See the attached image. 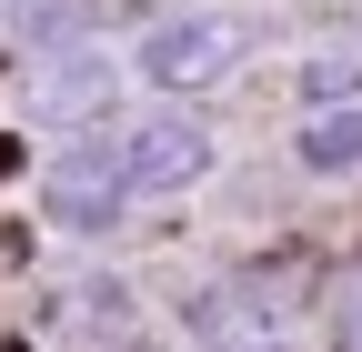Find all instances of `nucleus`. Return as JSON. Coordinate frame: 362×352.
<instances>
[{
  "label": "nucleus",
  "instance_id": "obj_1",
  "mask_svg": "<svg viewBox=\"0 0 362 352\" xmlns=\"http://www.w3.org/2000/svg\"><path fill=\"white\" fill-rule=\"evenodd\" d=\"M131 161H121V141H101V131H71V141L51 151V171H40V211H51L61 232H121V211H131Z\"/></svg>",
  "mask_w": 362,
  "mask_h": 352
},
{
  "label": "nucleus",
  "instance_id": "obj_2",
  "mask_svg": "<svg viewBox=\"0 0 362 352\" xmlns=\"http://www.w3.org/2000/svg\"><path fill=\"white\" fill-rule=\"evenodd\" d=\"M232 61H242V30L221 11H161L141 30V81L151 91H202V81H221Z\"/></svg>",
  "mask_w": 362,
  "mask_h": 352
},
{
  "label": "nucleus",
  "instance_id": "obj_3",
  "mask_svg": "<svg viewBox=\"0 0 362 352\" xmlns=\"http://www.w3.org/2000/svg\"><path fill=\"white\" fill-rule=\"evenodd\" d=\"M21 91H30V111L51 121V131H90V121H111V61H101V40H61V51H30V71H21Z\"/></svg>",
  "mask_w": 362,
  "mask_h": 352
},
{
  "label": "nucleus",
  "instance_id": "obj_4",
  "mask_svg": "<svg viewBox=\"0 0 362 352\" xmlns=\"http://www.w3.org/2000/svg\"><path fill=\"white\" fill-rule=\"evenodd\" d=\"M121 161H131V182L141 192H192L202 171H211V121H192V111H151V121H131L121 131Z\"/></svg>",
  "mask_w": 362,
  "mask_h": 352
},
{
  "label": "nucleus",
  "instance_id": "obj_5",
  "mask_svg": "<svg viewBox=\"0 0 362 352\" xmlns=\"http://www.w3.org/2000/svg\"><path fill=\"white\" fill-rule=\"evenodd\" d=\"M292 272H232V282H221V292H202L192 302V332H211V342H262L272 322H282L292 312Z\"/></svg>",
  "mask_w": 362,
  "mask_h": 352
},
{
  "label": "nucleus",
  "instance_id": "obj_6",
  "mask_svg": "<svg viewBox=\"0 0 362 352\" xmlns=\"http://www.w3.org/2000/svg\"><path fill=\"white\" fill-rule=\"evenodd\" d=\"M292 151H302V171H322V182L332 171H362V101H322Z\"/></svg>",
  "mask_w": 362,
  "mask_h": 352
},
{
  "label": "nucleus",
  "instance_id": "obj_7",
  "mask_svg": "<svg viewBox=\"0 0 362 352\" xmlns=\"http://www.w3.org/2000/svg\"><path fill=\"white\" fill-rule=\"evenodd\" d=\"M51 322H71V332H131V292H121L111 272L61 282V292H51Z\"/></svg>",
  "mask_w": 362,
  "mask_h": 352
},
{
  "label": "nucleus",
  "instance_id": "obj_8",
  "mask_svg": "<svg viewBox=\"0 0 362 352\" xmlns=\"http://www.w3.org/2000/svg\"><path fill=\"white\" fill-rule=\"evenodd\" d=\"M332 352H362V292H342V312H332Z\"/></svg>",
  "mask_w": 362,
  "mask_h": 352
},
{
  "label": "nucleus",
  "instance_id": "obj_9",
  "mask_svg": "<svg viewBox=\"0 0 362 352\" xmlns=\"http://www.w3.org/2000/svg\"><path fill=\"white\" fill-rule=\"evenodd\" d=\"M232 352H292V342H282V332H262V342H232Z\"/></svg>",
  "mask_w": 362,
  "mask_h": 352
},
{
  "label": "nucleus",
  "instance_id": "obj_10",
  "mask_svg": "<svg viewBox=\"0 0 362 352\" xmlns=\"http://www.w3.org/2000/svg\"><path fill=\"white\" fill-rule=\"evenodd\" d=\"M121 352H161V342H121Z\"/></svg>",
  "mask_w": 362,
  "mask_h": 352
},
{
  "label": "nucleus",
  "instance_id": "obj_11",
  "mask_svg": "<svg viewBox=\"0 0 362 352\" xmlns=\"http://www.w3.org/2000/svg\"><path fill=\"white\" fill-rule=\"evenodd\" d=\"M0 352H30V342H0Z\"/></svg>",
  "mask_w": 362,
  "mask_h": 352
}]
</instances>
